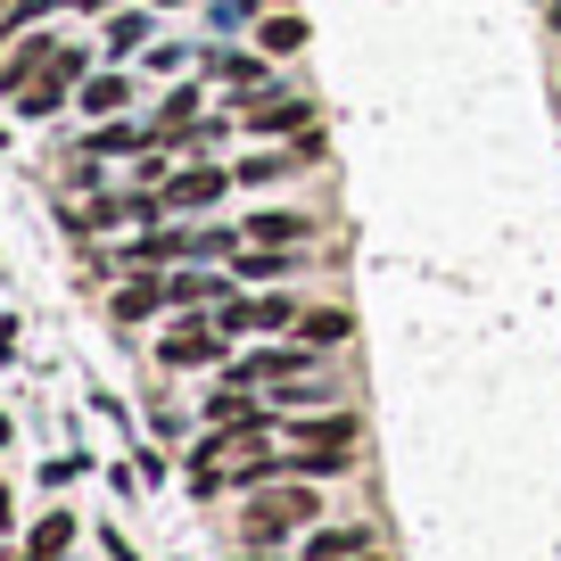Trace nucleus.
<instances>
[{"instance_id": "7ed1b4c3", "label": "nucleus", "mask_w": 561, "mask_h": 561, "mask_svg": "<svg viewBox=\"0 0 561 561\" xmlns=\"http://www.w3.org/2000/svg\"><path fill=\"white\" fill-rule=\"evenodd\" d=\"M322 512V495L314 488H256V504H248V537H280V528H298V520H314Z\"/></svg>"}, {"instance_id": "f8f14e48", "label": "nucleus", "mask_w": 561, "mask_h": 561, "mask_svg": "<svg viewBox=\"0 0 561 561\" xmlns=\"http://www.w3.org/2000/svg\"><path fill=\"white\" fill-rule=\"evenodd\" d=\"M215 289H224V280H207V273H182V280H165V298H174V306H198V298H215Z\"/></svg>"}, {"instance_id": "aec40b11", "label": "nucleus", "mask_w": 561, "mask_h": 561, "mask_svg": "<svg viewBox=\"0 0 561 561\" xmlns=\"http://www.w3.org/2000/svg\"><path fill=\"white\" fill-rule=\"evenodd\" d=\"M83 9H100V0H83Z\"/></svg>"}, {"instance_id": "9d476101", "label": "nucleus", "mask_w": 561, "mask_h": 561, "mask_svg": "<svg viewBox=\"0 0 561 561\" xmlns=\"http://www.w3.org/2000/svg\"><path fill=\"white\" fill-rule=\"evenodd\" d=\"M124 91H133L124 75H91V83H83V107H91V116H116V107H124Z\"/></svg>"}, {"instance_id": "f03ea898", "label": "nucleus", "mask_w": 561, "mask_h": 561, "mask_svg": "<svg viewBox=\"0 0 561 561\" xmlns=\"http://www.w3.org/2000/svg\"><path fill=\"white\" fill-rule=\"evenodd\" d=\"M75 83H83V50H67V42H58V50L50 58H42V67L34 75H25V83L18 91H9V107H18V116H50V107L58 100H67V91Z\"/></svg>"}, {"instance_id": "6e6552de", "label": "nucleus", "mask_w": 561, "mask_h": 561, "mask_svg": "<svg viewBox=\"0 0 561 561\" xmlns=\"http://www.w3.org/2000/svg\"><path fill=\"white\" fill-rule=\"evenodd\" d=\"M364 528H331V537H314V545H306V561H355V553H364Z\"/></svg>"}, {"instance_id": "6ab92c4d", "label": "nucleus", "mask_w": 561, "mask_h": 561, "mask_svg": "<svg viewBox=\"0 0 561 561\" xmlns=\"http://www.w3.org/2000/svg\"><path fill=\"white\" fill-rule=\"evenodd\" d=\"M0 18H9V0H0Z\"/></svg>"}, {"instance_id": "a211bd4d", "label": "nucleus", "mask_w": 561, "mask_h": 561, "mask_svg": "<svg viewBox=\"0 0 561 561\" xmlns=\"http://www.w3.org/2000/svg\"><path fill=\"white\" fill-rule=\"evenodd\" d=\"M553 34H561V9H553Z\"/></svg>"}, {"instance_id": "f257e3e1", "label": "nucleus", "mask_w": 561, "mask_h": 561, "mask_svg": "<svg viewBox=\"0 0 561 561\" xmlns=\"http://www.w3.org/2000/svg\"><path fill=\"white\" fill-rule=\"evenodd\" d=\"M224 479H240V488L273 479V455H264V421H240V430H215V438L191 455V488H198V495H215Z\"/></svg>"}, {"instance_id": "1a4fd4ad", "label": "nucleus", "mask_w": 561, "mask_h": 561, "mask_svg": "<svg viewBox=\"0 0 561 561\" xmlns=\"http://www.w3.org/2000/svg\"><path fill=\"white\" fill-rule=\"evenodd\" d=\"M248 231H256V240H306V231H314V224H306V215H289V207H273V215H256V224H248Z\"/></svg>"}, {"instance_id": "f3484780", "label": "nucleus", "mask_w": 561, "mask_h": 561, "mask_svg": "<svg viewBox=\"0 0 561 561\" xmlns=\"http://www.w3.org/2000/svg\"><path fill=\"white\" fill-rule=\"evenodd\" d=\"M0 520H9V495H0Z\"/></svg>"}, {"instance_id": "dca6fc26", "label": "nucleus", "mask_w": 561, "mask_h": 561, "mask_svg": "<svg viewBox=\"0 0 561 561\" xmlns=\"http://www.w3.org/2000/svg\"><path fill=\"white\" fill-rule=\"evenodd\" d=\"M289 165H298V158H248L240 174H248V182H273V174H289Z\"/></svg>"}, {"instance_id": "0eeeda50", "label": "nucleus", "mask_w": 561, "mask_h": 561, "mask_svg": "<svg viewBox=\"0 0 561 561\" xmlns=\"http://www.w3.org/2000/svg\"><path fill=\"white\" fill-rule=\"evenodd\" d=\"M67 537H75V520H67V512L34 520V545H25V561H58V553H67Z\"/></svg>"}, {"instance_id": "ddd939ff", "label": "nucleus", "mask_w": 561, "mask_h": 561, "mask_svg": "<svg viewBox=\"0 0 561 561\" xmlns=\"http://www.w3.org/2000/svg\"><path fill=\"white\" fill-rule=\"evenodd\" d=\"M331 339H347V314H306V347H331Z\"/></svg>"}, {"instance_id": "423d86ee", "label": "nucleus", "mask_w": 561, "mask_h": 561, "mask_svg": "<svg viewBox=\"0 0 561 561\" xmlns=\"http://www.w3.org/2000/svg\"><path fill=\"white\" fill-rule=\"evenodd\" d=\"M158 355H165L174 371H191V364H215V331H174Z\"/></svg>"}, {"instance_id": "2eb2a0df", "label": "nucleus", "mask_w": 561, "mask_h": 561, "mask_svg": "<svg viewBox=\"0 0 561 561\" xmlns=\"http://www.w3.org/2000/svg\"><path fill=\"white\" fill-rule=\"evenodd\" d=\"M140 34H149V18H116V25H107V42H116V50H140Z\"/></svg>"}, {"instance_id": "39448f33", "label": "nucleus", "mask_w": 561, "mask_h": 561, "mask_svg": "<svg viewBox=\"0 0 561 561\" xmlns=\"http://www.w3.org/2000/svg\"><path fill=\"white\" fill-rule=\"evenodd\" d=\"M215 191H224V174H215V165H191V174L165 182V207H207Z\"/></svg>"}, {"instance_id": "9b49d317", "label": "nucleus", "mask_w": 561, "mask_h": 561, "mask_svg": "<svg viewBox=\"0 0 561 561\" xmlns=\"http://www.w3.org/2000/svg\"><path fill=\"white\" fill-rule=\"evenodd\" d=\"M158 298H165V280H133V289L116 298V322H140V314H149Z\"/></svg>"}, {"instance_id": "20e7f679", "label": "nucleus", "mask_w": 561, "mask_h": 561, "mask_svg": "<svg viewBox=\"0 0 561 561\" xmlns=\"http://www.w3.org/2000/svg\"><path fill=\"white\" fill-rule=\"evenodd\" d=\"M248 124L256 133H298V124H314V100H264V107H248Z\"/></svg>"}, {"instance_id": "4468645a", "label": "nucleus", "mask_w": 561, "mask_h": 561, "mask_svg": "<svg viewBox=\"0 0 561 561\" xmlns=\"http://www.w3.org/2000/svg\"><path fill=\"white\" fill-rule=\"evenodd\" d=\"M298 42H306L298 18H273V25H264V50H298Z\"/></svg>"}]
</instances>
